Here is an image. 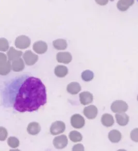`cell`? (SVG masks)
Masks as SVG:
<instances>
[{"instance_id": "5", "label": "cell", "mask_w": 138, "mask_h": 151, "mask_svg": "<svg viewBox=\"0 0 138 151\" xmlns=\"http://www.w3.org/2000/svg\"><path fill=\"white\" fill-rule=\"evenodd\" d=\"M23 59H24L27 65H33L38 61V56L32 51L29 50L23 54Z\"/></svg>"}, {"instance_id": "17", "label": "cell", "mask_w": 138, "mask_h": 151, "mask_svg": "<svg viewBox=\"0 0 138 151\" xmlns=\"http://www.w3.org/2000/svg\"><path fill=\"white\" fill-rule=\"evenodd\" d=\"M108 138L112 143H118L121 140L122 134L120 131L113 129L108 134Z\"/></svg>"}, {"instance_id": "7", "label": "cell", "mask_w": 138, "mask_h": 151, "mask_svg": "<svg viewBox=\"0 0 138 151\" xmlns=\"http://www.w3.org/2000/svg\"><path fill=\"white\" fill-rule=\"evenodd\" d=\"M53 144L56 149H63L67 145L68 139L65 135H61L54 138L53 141Z\"/></svg>"}, {"instance_id": "15", "label": "cell", "mask_w": 138, "mask_h": 151, "mask_svg": "<svg viewBox=\"0 0 138 151\" xmlns=\"http://www.w3.org/2000/svg\"><path fill=\"white\" fill-rule=\"evenodd\" d=\"M22 51H17L14 47H10L9 51L7 53L9 60L13 61L15 59H18L22 55Z\"/></svg>"}, {"instance_id": "10", "label": "cell", "mask_w": 138, "mask_h": 151, "mask_svg": "<svg viewBox=\"0 0 138 151\" xmlns=\"http://www.w3.org/2000/svg\"><path fill=\"white\" fill-rule=\"evenodd\" d=\"M33 50L39 54H43L46 53L48 50L47 44L43 41H38L34 43Z\"/></svg>"}, {"instance_id": "28", "label": "cell", "mask_w": 138, "mask_h": 151, "mask_svg": "<svg viewBox=\"0 0 138 151\" xmlns=\"http://www.w3.org/2000/svg\"><path fill=\"white\" fill-rule=\"evenodd\" d=\"M85 147L82 144H77L72 147V151H84Z\"/></svg>"}, {"instance_id": "23", "label": "cell", "mask_w": 138, "mask_h": 151, "mask_svg": "<svg viewBox=\"0 0 138 151\" xmlns=\"http://www.w3.org/2000/svg\"><path fill=\"white\" fill-rule=\"evenodd\" d=\"M81 78L85 82H90L94 78V73L89 70H85L81 74Z\"/></svg>"}, {"instance_id": "19", "label": "cell", "mask_w": 138, "mask_h": 151, "mask_svg": "<svg viewBox=\"0 0 138 151\" xmlns=\"http://www.w3.org/2000/svg\"><path fill=\"white\" fill-rule=\"evenodd\" d=\"M68 72V68L64 65H58L56 67L54 70V73L59 78H64L67 76Z\"/></svg>"}, {"instance_id": "4", "label": "cell", "mask_w": 138, "mask_h": 151, "mask_svg": "<svg viewBox=\"0 0 138 151\" xmlns=\"http://www.w3.org/2000/svg\"><path fill=\"white\" fill-rule=\"evenodd\" d=\"M66 129L65 124L62 121H56L52 124L50 133L52 135H58L63 133Z\"/></svg>"}, {"instance_id": "29", "label": "cell", "mask_w": 138, "mask_h": 151, "mask_svg": "<svg viewBox=\"0 0 138 151\" xmlns=\"http://www.w3.org/2000/svg\"><path fill=\"white\" fill-rule=\"evenodd\" d=\"M95 1L97 4L101 5V6L105 5L107 4L108 2V0H95Z\"/></svg>"}, {"instance_id": "26", "label": "cell", "mask_w": 138, "mask_h": 151, "mask_svg": "<svg viewBox=\"0 0 138 151\" xmlns=\"http://www.w3.org/2000/svg\"><path fill=\"white\" fill-rule=\"evenodd\" d=\"M0 135H1V138H0L1 141H4L6 139L8 135V133L5 128L3 127H0Z\"/></svg>"}, {"instance_id": "24", "label": "cell", "mask_w": 138, "mask_h": 151, "mask_svg": "<svg viewBox=\"0 0 138 151\" xmlns=\"http://www.w3.org/2000/svg\"><path fill=\"white\" fill-rule=\"evenodd\" d=\"M8 145L12 148H17L19 145V141L16 137H10L7 140Z\"/></svg>"}, {"instance_id": "8", "label": "cell", "mask_w": 138, "mask_h": 151, "mask_svg": "<svg viewBox=\"0 0 138 151\" xmlns=\"http://www.w3.org/2000/svg\"><path fill=\"white\" fill-rule=\"evenodd\" d=\"M83 114L87 118L92 120L97 116L98 109L96 106L92 105L85 107L83 110Z\"/></svg>"}, {"instance_id": "22", "label": "cell", "mask_w": 138, "mask_h": 151, "mask_svg": "<svg viewBox=\"0 0 138 151\" xmlns=\"http://www.w3.org/2000/svg\"><path fill=\"white\" fill-rule=\"evenodd\" d=\"M69 138L74 142H78L82 140V136L80 133L76 131H72L69 134Z\"/></svg>"}, {"instance_id": "31", "label": "cell", "mask_w": 138, "mask_h": 151, "mask_svg": "<svg viewBox=\"0 0 138 151\" xmlns=\"http://www.w3.org/2000/svg\"><path fill=\"white\" fill-rule=\"evenodd\" d=\"M110 1H113V0H110Z\"/></svg>"}, {"instance_id": "9", "label": "cell", "mask_w": 138, "mask_h": 151, "mask_svg": "<svg viewBox=\"0 0 138 151\" xmlns=\"http://www.w3.org/2000/svg\"><path fill=\"white\" fill-rule=\"evenodd\" d=\"M56 60L59 63L68 64L72 60V55L69 52H59L56 56Z\"/></svg>"}, {"instance_id": "13", "label": "cell", "mask_w": 138, "mask_h": 151, "mask_svg": "<svg viewBox=\"0 0 138 151\" xmlns=\"http://www.w3.org/2000/svg\"><path fill=\"white\" fill-rule=\"evenodd\" d=\"M116 118L118 124L120 126L124 127L127 124L129 120V118L127 114L123 113H118L116 114Z\"/></svg>"}, {"instance_id": "12", "label": "cell", "mask_w": 138, "mask_h": 151, "mask_svg": "<svg viewBox=\"0 0 138 151\" xmlns=\"http://www.w3.org/2000/svg\"><path fill=\"white\" fill-rule=\"evenodd\" d=\"M41 131V127L38 123L36 122H31L28 125L27 131L29 134L31 135H36L39 134Z\"/></svg>"}, {"instance_id": "14", "label": "cell", "mask_w": 138, "mask_h": 151, "mask_svg": "<svg viewBox=\"0 0 138 151\" xmlns=\"http://www.w3.org/2000/svg\"><path fill=\"white\" fill-rule=\"evenodd\" d=\"M12 70L14 72H21L25 69L24 61L21 58L13 60L12 63Z\"/></svg>"}, {"instance_id": "21", "label": "cell", "mask_w": 138, "mask_h": 151, "mask_svg": "<svg viewBox=\"0 0 138 151\" xmlns=\"http://www.w3.org/2000/svg\"><path fill=\"white\" fill-rule=\"evenodd\" d=\"M53 46L58 50H64L67 47V43L64 39H57L53 41Z\"/></svg>"}, {"instance_id": "25", "label": "cell", "mask_w": 138, "mask_h": 151, "mask_svg": "<svg viewBox=\"0 0 138 151\" xmlns=\"http://www.w3.org/2000/svg\"><path fill=\"white\" fill-rule=\"evenodd\" d=\"M9 48V43L5 38H2L0 39V51L6 52Z\"/></svg>"}, {"instance_id": "20", "label": "cell", "mask_w": 138, "mask_h": 151, "mask_svg": "<svg viewBox=\"0 0 138 151\" xmlns=\"http://www.w3.org/2000/svg\"><path fill=\"white\" fill-rule=\"evenodd\" d=\"M11 69H12V66L10 63V60L0 64V74L1 76L7 75L10 72Z\"/></svg>"}, {"instance_id": "1", "label": "cell", "mask_w": 138, "mask_h": 151, "mask_svg": "<svg viewBox=\"0 0 138 151\" xmlns=\"http://www.w3.org/2000/svg\"><path fill=\"white\" fill-rule=\"evenodd\" d=\"M12 87V101L10 104L20 112H33L47 103L45 85L38 78L29 76L18 80Z\"/></svg>"}, {"instance_id": "2", "label": "cell", "mask_w": 138, "mask_h": 151, "mask_svg": "<svg viewBox=\"0 0 138 151\" xmlns=\"http://www.w3.org/2000/svg\"><path fill=\"white\" fill-rule=\"evenodd\" d=\"M128 106L124 101L116 100L113 102L111 109L114 113H123L128 110Z\"/></svg>"}, {"instance_id": "27", "label": "cell", "mask_w": 138, "mask_h": 151, "mask_svg": "<svg viewBox=\"0 0 138 151\" xmlns=\"http://www.w3.org/2000/svg\"><path fill=\"white\" fill-rule=\"evenodd\" d=\"M130 138L132 141L138 142V128L133 129L130 133Z\"/></svg>"}, {"instance_id": "16", "label": "cell", "mask_w": 138, "mask_h": 151, "mask_svg": "<svg viewBox=\"0 0 138 151\" xmlns=\"http://www.w3.org/2000/svg\"><path fill=\"white\" fill-rule=\"evenodd\" d=\"M81 90L80 85L77 82H72L69 84L67 87V91L72 95L78 94Z\"/></svg>"}, {"instance_id": "3", "label": "cell", "mask_w": 138, "mask_h": 151, "mask_svg": "<svg viewBox=\"0 0 138 151\" xmlns=\"http://www.w3.org/2000/svg\"><path fill=\"white\" fill-rule=\"evenodd\" d=\"M31 42V39L29 37L25 35H21L16 39L14 44L19 49H25L30 47Z\"/></svg>"}, {"instance_id": "30", "label": "cell", "mask_w": 138, "mask_h": 151, "mask_svg": "<svg viewBox=\"0 0 138 151\" xmlns=\"http://www.w3.org/2000/svg\"><path fill=\"white\" fill-rule=\"evenodd\" d=\"M137 100H138V97H137Z\"/></svg>"}, {"instance_id": "11", "label": "cell", "mask_w": 138, "mask_h": 151, "mask_svg": "<svg viewBox=\"0 0 138 151\" xmlns=\"http://www.w3.org/2000/svg\"><path fill=\"white\" fill-rule=\"evenodd\" d=\"M79 96L81 104H82L83 105H87L93 102V94L90 92L85 91L81 92L79 95Z\"/></svg>"}, {"instance_id": "32", "label": "cell", "mask_w": 138, "mask_h": 151, "mask_svg": "<svg viewBox=\"0 0 138 151\" xmlns=\"http://www.w3.org/2000/svg\"><path fill=\"white\" fill-rule=\"evenodd\" d=\"M137 1H138V0H137Z\"/></svg>"}, {"instance_id": "6", "label": "cell", "mask_w": 138, "mask_h": 151, "mask_svg": "<svg viewBox=\"0 0 138 151\" xmlns=\"http://www.w3.org/2000/svg\"><path fill=\"white\" fill-rule=\"evenodd\" d=\"M71 124L75 129H80L85 126V119L79 114H74L70 119Z\"/></svg>"}, {"instance_id": "18", "label": "cell", "mask_w": 138, "mask_h": 151, "mask_svg": "<svg viewBox=\"0 0 138 151\" xmlns=\"http://www.w3.org/2000/svg\"><path fill=\"white\" fill-rule=\"evenodd\" d=\"M101 122L105 127H111L114 124V120L111 114H105L101 116Z\"/></svg>"}]
</instances>
